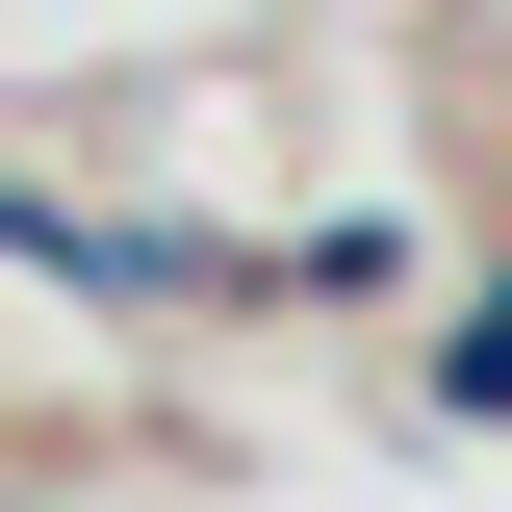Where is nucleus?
Wrapping results in <instances>:
<instances>
[{"label":"nucleus","instance_id":"1","mask_svg":"<svg viewBox=\"0 0 512 512\" xmlns=\"http://www.w3.org/2000/svg\"><path fill=\"white\" fill-rule=\"evenodd\" d=\"M436 410H512V282H487V308L436 333Z\"/></svg>","mask_w":512,"mask_h":512}]
</instances>
